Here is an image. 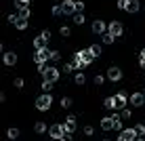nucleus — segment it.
Wrapping results in <instances>:
<instances>
[{"instance_id": "c85d7f7f", "label": "nucleus", "mask_w": 145, "mask_h": 141, "mask_svg": "<svg viewBox=\"0 0 145 141\" xmlns=\"http://www.w3.org/2000/svg\"><path fill=\"white\" fill-rule=\"evenodd\" d=\"M19 17L27 19V17H29V9H27V7H21V9H19Z\"/></svg>"}, {"instance_id": "4468645a", "label": "nucleus", "mask_w": 145, "mask_h": 141, "mask_svg": "<svg viewBox=\"0 0 145 141\" xmlns=\"http://www.w3.org/2000/svg\"><path fill=\"white\" fill-rule=\"evenodd\" d=\"M34 49H36V51H40V49H46V38H44V36L34 38Z\"/></svg>"}, {"instance_id": "4c0bfd02", "label": "nucleus", "mask_w": 145, "mask_h": 141, "mask_svg": "<svg viewBox=\"0 0 145 141\" xmlns=\"http://www.w3.org/2000/svg\"><path fill=\"white\" fill-rule=\"evenodd\" d=\"M69 34H72V30H69L67 26H63L61 28V36H69Z\"/></svg>"}, {"instance_id": "ddd939ff", "label": "nucleus", "mask_w": 145, "mask_h": 141, "mask_svg": "<svg viewBox=\"0 0 145 141\" xmlns=\"http://www.w3.org/2000/svg\"><path fill=\"white\" fill-rule=\"evenodd\" d=\"M124 11H126V13H137L139 11V0H126Z\"/></svg>"}, {"instance_id": "39448f33", "label": "nucleus", "mask_w": 145, "mask_h": 141, "mask_svg": "<svg viewBox=\"0 0 145 141\" xmlns=\"http://www.w3.org/2000/svg\"><path fill=\"white\" fill-rule=\"evenodd\" d=\"M107 30H109V23L101 21V19H97V21H93V32H95V34H99V36H103V34H107Z\"/></svg>"}, {"instance_id": "a211bd4d", "label": "nucleus", "mask_w": 145, "mask_h": 141, "mask_svg": "<svg viewBox=\"0 0 145 141\" xmlns=\"http://www.w3.org/2000/svg\"><path fill=\"white\" fill-rule=\"evenodd\" d=\"M112 120H114V129H116V131H122V116H118V114H114L112 116Z\"/></svg>"}, {"instance_id": "79ce46f5", "label": "nucleus", "mask_w": 145, "mask_h": 141, "mask_svg": "<svg viewBox=\"0 0 145 141\" xmlns=\"http://www.w3.org/2000/svg\"><path fill=\"white\" fill-rule=\"evenodd\" d=\"M59 141H72V135H69V133H65V135H63V137L59 139Z\"/></svg>"}, {"instance_id": "4be33fe9", "label": "nucleus", "mask_w": 145, "mask_h": 141, "mask_svg": "<svg viewBox=\"0 0 145 141\" xmlns=\"http://www.w3.org/2000/svg\"><path fill=\"white\" fill-rule=\"evenodd\" d=\"M7 137H8V139H17V137H19V129L11 127V129L7 131Z\"/></svg>"}, {"instance_id": "aec40b11", "label": "nucleus", "mask_w": 145, "mask_h": 141, "mask_svg": "<svg viewBox=\"0 0 145 141\" xmlns=\"http://www.w3.org/2000/svg\"><path fill=\"white\" fill-rule=\"evenodd\" d=\"M74 82H76V84H86V74L78 72L76 76H74Z\"/></svg>"}, {"instance_id": "b1692460", "label": "nucleus", "mask_w": 145, "mask_h": 141, "mask_svg": "<svg viewBox=\"0 0 145 141\" xmlns=\"http://www.w3.org/2000/svg\"><path fill=\"white\" fill-rule=\"evenodd\" d=\"M103 105H105L107 110H114V108H116V101H114V97H107L105 101H103Z\"/></svg>"}, {"instance_id": "1a4fd4ad", "label": "nucleus", "mask_w": 145, "mask_h": 141, "mask_svg": "<svg viewBox=\"0 0 145 141\" xmlns=\"http://www.w3.org/2000/svg\"><path fill=\"white\" fill-rule=\"evenodd\" d=\"M128 101H131V105H135V108H141V105L145 103V95L143 93H133Z\"/></svg>"}, {"instance_id": "6e6552de", "label": "nucleus", "mask_w": 145, "mask_h": 141, "mask_svg": "<svg viewBox=\"0 0 145 141\" xmlns=\"http://www.w3.org/2000/svg\"><path fill=\"white\" fill-rule=\"evenodd\" d=\"M107 78L112 80V82H118V80L122 78V70L116 68V65H112V68L107 70Z\"/></svg>"}, {"instance_id": "c756f323", "label": "nucleus", "mask_w": 145, "mask_h": 141, "mask_svg": "<svg viewBox=\"0 0 145 141\" xmlns=\"http://www.w3.org/2000/svg\"><path fill=\"white\" fill-rule=\"evenodd\" d=\"M114 40H116V38H114L112 34H109V32H107V34H103V42H105V44H112Z\"/></svg>"}, {"instance_id": "0eeeda50", "label": "nucleus", "mask_w": 145, "mask_h": 141, "mask_svg": "<svg viewBox=\"0 0 145 141\" xmlns=\"http://www.w3.org/2000/svg\"><path fill=\"white\" fill-rule=\"evenodd\" d=\"M48 133H51V137H53V139H61L63 135H65V131H63V124H51Z\"/></svg>"}, {"instance_id": "72a5a7b5", "label": "nucleus", "mask_w": 145, "mask_h": 141, "mask_svg": "<svg viewBox=\"0 0 145 141\" xmlns=\"http://www.w3.org/2000/svg\"><path fill=\"white\" fill-rule=\"evenodd\" d=\"M59 59H61L59 51H51V61H59Z\"/></svg>"}, {"instance_id": "c03bdc74", "label": "nucleus", "mask_w": 145, "mask_h": 141, "mask_svg": "<svg viewBox=\"0 0 145 141\" xmlns=\"http://www.w3.org/2000/svg\"><path fill=\"white\" fill-rule=\"evenodd\" d=\"M46 70H48V68H46V65H44V63H42V65H38V72H42V74H44V72H46Z\"/></svg>"}, {"instance_id": "a19ab883", "label": "nucleus", "mask_w": 145, "mask_h": 141, "mask_svg": "<svg viewBox=\"0 0 145 141\" xmlns=\"http://www.w3.org/2000/svg\"><path fill=\"white\" fill-rule=\"evenodd\" d=\"M17 19H19V17H17V15H8V21H11V23H13V26H15V23H17Z\"/></svg>"}, {"instance_id": "de8ad7c7", "label": "nucleus", "mask_w": 145, "mask_h": 141, "mask_svg": "<svg viewBox=\"0 0 145 141\" xmlns=\"http://www.w3.org/2000/svg\"><path fill=\"white\" fill-rule=\"evenodd\" d=\"M103 141H112V139H103Z\"/></svg>"}, {"instance_id": "09e8293b", "label": "nucleus", "mask_w": 145, "mask_h": 141, "mask_svg": "<svg viewBox=\"0 0 145 141\" xmlns=\"http://www.w3.org/2000/svg\"><path fill=\"white\" fill-rule=\"evenodd\" d=\"M143 95H145V89H143Z\"/></svg>"}, {"instance_id": "c9c22d12", "label": "nucleus", "mask_w": 145, "mask_h": 141, "mask_svg": "<svg viewBox=\"0 0 145 141\" xmlns=\"http://www.w3.org/2000/svg\"><path fill=\"white\" fill-rule=\"evenodd\" d=\"M120 116H122L124 120H128V118H131V110H126V108H124V110H122V114H120Z\"/></svg>"}, {"instance_id": "ea45409f", "label": "nucleus", "mask_w": 145, "mask_h": 141, "mask_svg": "<svg viewBox=\"0 0 145 141\" xmlns=\"http://www.w3.org/2000/svg\"><path fill=\"white\" fill-rule=\"evenodd\" d=\"M76 13H84V2H76Z\"/></svg>"}, {"instance_id": "5701e85b", "label": "nucleus", "mask_w": 145, "mask_h": 141, "mask_svg": "<svg viewBox=\"0 0 145 141\" xmlns=\"http://www.w3.org/2000/svg\"><path fill=\"white\" fill-rule=\"evenodd\" d=\"M88 51L93 53V57H101V44H93Z\"/></svg>"}, {"instance_id": "f257e3e1", "label": "nucleus", "mask_w": 145, "mask_h": 141, "mask_svg": "<svg viewBox=\"0 0 145 141\" xmlns=\"http://www.w3.org/2000/svg\"><path fill=\"white\" fill-rule=\"evenodd\" d=\"M93 59L95 57H93L91 51H78L74 55V65H76V68H84V65H91Z\"/></svg>"}, {"instance_id": "7ed1b4c3", "label": "nucleus", "mask_w": 145, "mask_h": 141, "mask_svg": "<svg viewBox=\"0 0 145 141\" xmlns=\"http://www.w3.org/2000/svg\"><path fill=\"white\" fill-rule=\"evenodd\" d=\"M48 59H51V51H48V49H40V51H36V53H34V61H36L38 65L46 63Z\"/></svg>"}, {"instance_id": "58836bf2", "label": "nucleus", "mask_w": 145, "mask_h": 141, "mask_svg": "<svg viewBox=\"0 0 145 141\" xmlns=\"http://www.w3.org/2000/svg\"><path fill=\"white\" fill-rule=\"evenodd\" d=\"M93 133H95V129H93V127H84V135H86V137H91Z\"/></svg>"}, {"instance_id": "f3484780", "label": "nucleus", "mask_w": 145, "mask_h": 141, "mask_svg": "<svg viewBox=\"0 0 145 141\" xmlns=\"http://www.w3.org/2000/svg\"><path fill=\"white\" fill-rule=\"evenodd\" d=\"M101 129L103 131H112L114 129V120L112 118H101Z\"/></svg>"}, {"instance_id": "cd10ccee", "label": "nucleus", "mask_w": 145, "mask_h": 141, "mask_svg": "<svg viewBox=\"0 0 145 141\" xmlns=\"http://www.w3.org/2000/svg\"><path fill=\"white\" fill-rule=\"evenodd\" d=\"M42 91H44V93H51V91H53V82L44 80V82H42Z\"/></svg>"}, {"instance_id": "a878e982", "label": "nucleus", "mask_w": 145, "mask_h": 141, "mask_svg": "<svg viewBox=\"0 0 145 141\" xmlns=\"http://www.w3.org/2000/svg\"><path fill=\"white\" fill-rule=\"evenodd\" d=\"M74 23L82 26V23H84V13H76V15H74Z\"/></svg>"}, {"instance_id": "2f4dec72", "label": "nucleus", "mask_w": 145, "mask_h": 141, "mask_svg": "<svg viewBox=\"0 0 145 141\" xmlns=\"http://www.w3.org/2000/svg\"><path fill=\"white\" fill-rule=\"evenodd\" d=\"M103 82H105V76H101V74H97V76H95V84H99V87H101Z\"/></svg>"}, {"instance_id": "412c9836", "label": "nucleus", "mask_w": 145, "mask_h": 141, "mask_svg": "<svg viewBox=\"0 0 145 141\" xmlns=\"http://www.w3.org/2000/svg\"><path fill=\"white\" fill-rule=\"evenodd\" d=\"M51 13L55 15V17H61L63 15V7L61 4H55V7H51Z\"/></svg>"}, {"instance_id": "49530a36", "label": "nucleus", "mask_w": 145, "mask_h": 141, "mask_svg": "<svg viewBox=\"0 0 145 141\" xmlns=\"http://www.w3.org/2000/svg\"><path fill=\"white\" fill-rule=\"evenodd\" d=\"M141 55H143V57H145V49H143V51H141Z\"/></svg>"}, {"instance_id": "423d86ee", "label": "nucleus", "mask_w": 145, "mask_h": 141, "mask_svg": "<svg viewBox=\"0 0 145 141\" xmlns=\"http://www.w3.org/2000/svg\"><path fill=\"white\" fill-rule=\"evenodd\" d=\"M118 141H137V133L135 129H126V131H120Z\"/></svg>"}, {"instance_id": "f704fd0d", "label": "nucleus", "mask_w": 145, "mask_h": 141, "mask_svg": "<svg viewBox=\"0 0 145 141\" xmlns=\"http://www.w3.org/2000/svg\"><path fill=\"white\" fill-rule=\"evenodd\" d=\"M27 2H29V0H15V4H17V9H21V7H27Z\"/></svg>"}, {"instance_id": "dca6fc26", "label": "nucleus", "mask_w": 145, "mask_h": 141, "mask_svg": "<svg viewBox=\"0 0 145 141\" xmlns=\"http://www.w3.org/2000/svg\"><path fill=\"white\" fill-rule=\"evenodd\" d=\"M2 61L7 63V65H15V63H17V55H15V53H4Z\"/></svg>"}, {"instance_id": "a18cd8bd", "label": "nucleus", "mask_w": 145, "mask_h": 141, "mask_svg": "<svg viewBox=\"0 0 145 141\" xmlns=\"http://www.w3.org/2000/svg\"><path fill=\"white\" fill-rule=\"evenodd\" d=\"M139 65H141V68L145 70V57H143V55H141V59H139Z\"/></svg>"}, {"instance_id": "e433bc0d", "label": "nucleus", "mask_w": 145, "mask_h": 141, "mask_svg": "<svg viewBox=\"0 0 145 141\" xmlns=\"http://www.w3.org/2000/svg\"><path fill=\"white\" fill-rule=\"evenodd\" d=\"M15 87H17V89H23V78H15Z\"/></svg>"}, {"instance_id": "6ab92c4d", "label": "nucleus", "mask_w": 145, "mask_h": 141, "mask_svg": "<svg viewBox=\"0 0 145 141\" xmlns=\"http://www.w3.org/2000/svg\"><path fill=\"white\" fill-rule=\"evenodd\" d=\"M34 131H36V133L38 135H44V133H46V122H36V124H34Z\"/></svg>"}, {"instance_id": "37998d69", "label": "nucleus", "mask_w": 145, "mask_h": 141, "mask_svg": "<svg viewBox=\"0 0 145 141\" xmlns=\"http://www.w3.org/2000/svg\"><path fill=\"white\" fill-rule=\"evenodd\" d=\"M40 36H44V38H46V40H48V38H51V30H44V32H42V34H40Z\"/></svg>"}, {"instance_id": "7c9ffc66", "label": "nucleus", "mask_w": 145, "mask_h": 141, "mask_svg": "<svg viewBox=\"0 0 145 141\" xmlns=\"http://www.w3.org/2000/svg\"><path fill=\"white\" fill-rule=\"evenodd\" d=\"M61 108H65V110L72 108V99H69V97H63V99H61Z\"/></svg>"}, {"instance_id": "473e14b6", "label": "nucleus", "mask_w": 145, "mask_h": 141, "mask_svg": "<svg viewBox=\"0 0 145 141\" xmlns=\"http://www.w3.org/2000/svg\"><path fill=\"white\" fill-rule=\"evenodd\" d=\"M74 70H76L74 61H72V63H65V65H63V72H74Z\"/></svg>"}, {"instance_id": "f8f14e48", "label": "nucleus", "mask_w": 145, "mask_h": 141, "mask_svg": "<svg viewBox=\"0 0 145 141\" xmlns=\"http://www.w3.org/2000/svg\"><path fill=\"white\" fill-rule=\"evenodd\" d=\"M61 7H63V15H76V2L74 0H65Z\"/></svg>"}, {"instance_id": "9b49d317", "label": "nucleus", "mask_w": 145, "mask_h": 141, "mask_svg": "<svg viewBox=\"0 0 145 141\" xmlns=\"http://www.w3.org/2000/svg\"><path fill=\"white\" fill-rule=\"evenodd\" d=\"M74 129H76V116H67V120L63 122V131L72 135V133H74Z\"/></svg>"}, {"instance_id": "8fccbe9b", "label": "nucleus", "mask_w": 145, "mask_h": 141, "mask_svg": "<svg viewBox=\"0 0 145 141\" xmlns=\"http://www.w3.org/2000/svg\"><path fill=\"white\" fill-rule=\"evenodd\" d=\"M122 2H126V0H122Z\"/></svg>"}, {"instance_id": "393cba45", "label": "nucleus", "mask_w": 145, "mask_h": 141, "mask_svg": "<svg viewBox=\"0 0 145 141\" xmlns=\"http://www.w3.org/2000/svg\"><path fill=\"white\" fill-rule=\"evenodd\" d=\"M15 26H17L19 30H25V28H27V19H23V17H19V19H17V23H15Z\"/></svg>"}, {"instance_id": "f03ea898", "label": "nucleus", "mask_w": 145, "mask_h": 141, "mask_svg": "<svg viewBox=\"0 0 145 141\" xmlns=\"http://www.w3.org/2000/svg\"><path fill=\"white\" fill-rule=\"evenodd\" d=\"M51 105H53V95L51 93H42L36 99V110H40V112H46Z\"/></svg>"}, {"instance_id": "2eb2a0df", "label": "nucleus", "mask_w": 145, "mask_h": 141, "mask_svg": "<svg viewBox=\"0 0 145 141\" xmlns=\"http://www.w3.org/2000/svg\"><path fill=\"white\" fill-rule=\"evenodd\" d=\"M114 101H116V108H124L128 99H126V95H124V93H118L116 97H114Z\"/></svg>"}, {"instance_id": "bb28decb", "label": "nucleus", "mask_w": 145, "mask_h": 141, "mask_svg": "<svg viewBox=\"0 0 145 141\" xmlns=\"http://www.w3.org/2000/svg\"><path fill=\"white\" fill-rule=\"evenodd\" d=\"M135 133H137V137H143L145 135V127L143 124H135Z\"/></svg>"}, {"instance_id": "9d476101", "label": "nucleus", "mask_w": 145, "mask_h": 141, "mask_svg": "<svg viewBox=\"0 0 145 141\" xmlns=\"http://www.w3.org/2000/svg\"><path fill=\"white\" fill-rule=\"evenodd\" d=\"M44 80H48V82H57V80H59V70L57 68H48L46 72H44Z\"/></svg>"}, {"instance_id": "20e7f679", "label": "nucleus", "mask_w": 145, "mask_h": 141, "mask_svg": "<svg viewBox=\"0 0 145 141\" xmlns=\"http://www.w3.org/2000/svg\"><path fill=\"white\" fill-rule=\"evenodd\" d=\"M109 34H112L114 38H120L124 34V26H122V21H112L109 23V30H107Z\"/></svg>"}]
</instances>
